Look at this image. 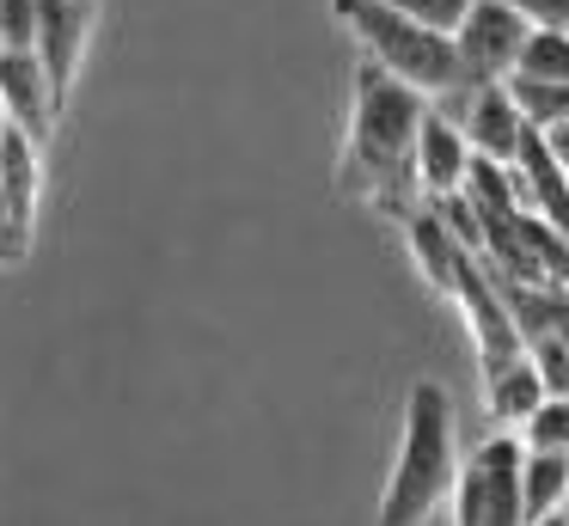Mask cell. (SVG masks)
I'll return each mask as SVG.
<instances>
[{"instance_id": "cell-1", "label": "cell", "mask_w": 569, "mask_h": 526, "mask_svg": "<svg viewBox=\"0 0 569 526\" xmlns=\"http://www.w3.org/2000/svg\"><path fill=\"white\" fill-rule=\"evenodd\" d=\"M422 110H429V98H417L405 80L380 73L373 61H356V80H349V129H343V147H337V190L349 202H368L392 220H405L422 202L417 178H410Z\"/></svg>"}, {"instance_id": "cell-2", "label": "cell", "mask_w": 569, "mask_h": 526, "mask_svg": "<svg viewBox=\"0 0 569 526\" xmlns=\"http://www.w3.org/2000/svg\"><path fill=\"white\" fill-rule=\"evenodd\" d=\"M459 477V447H453V398L435 379H417L405 398V428H398V459L380 489V520L373 526H422Z\"/></svg>"}, {"instance_id": "cell-3", "label": "cell", "mask_w": 569, "mask_h": 526, "mask_svg": "<svg viewBox=\"0 0 569 526\" xmlns=\"http://www.w3.org/2000/svg\"><path fill=\"white\" fill-rule=\"evenodd\" d=\"M331 12H337V24L356 37L361 61H373V68L392 73V80H405L417 98H429V105L447 110L471 92L466 73H459L453 37L422 31V24H410L405 12H392L386 0H331Z\"/></svg>"}, {"instance_id": "cell-4", "label": "cell", "mask_w": 569, "mask_h": 526, "mask_svg": "<svg viewBox=\"0 0 569 526\" xmlns=\"http://www.w3.org/2000/svg\"><path fill=\"white\" fill-rule=\"evenodd\" d=\"M453 526H527L520 502V440L483 435L453 477Z\"/></svg>"}, {"instance_id": "cell-5", "label": "cell", "mask_w": 569, "mask_h": 526, "mask_svg": "<svg viewBox=\"0 0 569 526\" xmlns=\"http://www.w3.org/2000/svg\"><path fill=\"white\" fill-rule=\"evenodd\" d=\"M38 208H43V147L7 129V141H0V264H19L31 251Z\"/></svg>"}, {"instance_id": "cell-6", "label": "cell", "mask_w": 569, "mask_h": 526, "mask_svg": "<svg viewBox=\"0 0 569 526\" xmlns=\"http://www.w3.org/2000/svg\"><path fill=\"white\" fill-rule=\"evenodd\" d=\"M532 24L520 19L515 7H502V0H471V12L459 19L453 31V56H459V73H466V86H496L515 73V56L520 43H527Z\"/></svg>"}, {"instance_id": "cell-7", "label": "cell", "mask_w": 569, "mask_h": 526, "mask_svg": "<svg viewBox=\"0 0 569 526\" xmlns=\"http://www.w3.org/2000/svg\"><path fill=\"white\" fill-rule=\"evenodd\" d=\"M92 24H99V0H38V61H43L56 110H68V98H74Z\"/></svg>"}, {"instance_id": "cell-8", "label": "cell", "mask_w": 569, "mask_h": 526, "mask_svg": "<svg viewBox=\"0 0 569 526\" xmlns=\"http://www.w3.org/2000/svg\"><path fill=\"white\" fill-rule=\"evenodd\" d=\"M441 110V105H435ZM447 117L459 122V135H466L471 159H490V166H515L520 153V135H527V117H520V105L508 98V86H471L466 98H459Z\"/></svg>"}, {"instance_id": "cell-9", "label": "cell", "mask_w": 569, "mask_h": 526, "mask_svg": "<svg viewBox=\"0 0 569 526\" xmlns=\"http://www.w3.org/2000/svg\"><path fill=\"white\" fill-rule=\"evenodd\" d=\"M466 171H471V147L459 135V122L447 110H422V129H417V153H410V178H417L422 202H447V196L466 190Z\"/></svg>"}, {"instance_id": "cell-10", "label": "cell", "mask_w": 569, "mask_h": 526, "mask_svg": "<svg viewBox=\"0 0 569 526\" xmlns=\"http://www.w3.org/2000/svg\"><path fill=\"white\" fill-rule=\"evenodd\" d=\"M0 110H7V122H13L26 141L50 147L62 110H56V98H50L38 49H7V56H0Z\"/></svg>"}, {"instance_id": "cell-11", "label": "cell", "mask_w": 569, "mask_h": 526, "mask_svg": "<svg viewBox=\"0 0 569 526\" xmlns=\"http://www.w3.org/2000/svg\"><path fill=\"white\" fill-rule=\"evenodd\" d=\"M398 227H405V245H410V257H417L422 281H429L435 294H447V300H453V281H459V269H466L471 251L453 239V227L441 220V208L417 202L405 220H398Z\"/></svg>"}, {"instance_id": "cell-12", "label": "cell", "mask_w": 569, "mask_h": 526, "mask_svg": "<svg viewBox=\"0 0 569 526\" xmlns=\"http://www.w3.org/2000/svg\"><path fill=\"white\" fill-rule=\"evenodd\" d=\"M539 404H545V386H539V374H532L527 355L508 361V367H496V374H483V410H490L496 435H520Z\"/></svg>"}, {"instance_id": "cell-13", "label": "cell", "mask_w": 569, "mask_h": 526, "mask_svg": "<svg viewBox=\"0 0 569 526\" xmlns=\"http://www.w3.org/2000/svg\"><path fill=\"white\" fill-rule=\"evenodd\" d=\"M520 502H527V526L545 514L569 508V453H527L520 447Z\"/></svg>"}, {"instance_id": "cell-14", "label": "cell", "mask_w": 569, "mask_h": 526, "mask_svg": "<svg viewBox=\"0 0 569 526\" xmlns=\"http://www.w3.org/2000/svg\"><path fill=\"white\" fill-rule=\"evenodd\" d=\"M508 80H532V86H569V31H527L515 56Z\"/></svg>"}, {"instance_id": "cell-15", "label": "cell", "mask_w": 569, "mask_h": 526, "mask_svg": "<svg viewBox=\"0 0 569 526\" xmlns=\"http://www.w3.org/2000/svg\"><path fill=\"white\" fill-rule=\"evenodd\" d=\"M515 440L527 453H569V398H545Z\"/></svg>"}, {"instance_id": "cell-16", "label": "cell", "mask_w": 569, "mask_h": 526, "mask_svg": "<svg viewBox=\"0 0 569 526\" xmlns=\"http://www.w3.org/2000/svg\"><path fill=\"white\" fill-rule=\"evenodd\" d=\"M508 98L520 105L527 129H551V122L569 117V86H532V80H502Z\"/></svg>"}, {"instance_id": "cell-17", "label": "cell", "mask_w": 569, "mask_h": 526, "mask_svg": "<svg viewBox=\"0 0 569 526\" xmlns=\"http://www.w3.org/2000/svg\"><path fill=\"white\" fill-rule=\"evenodd\" d=\"M392 12H405L410 24H422V31H441V37H453L459 31V19L471 12V0H386Z\"/></svg>"}, {"instance_id": "cell-18", "label": "cell", "mask_w": 569, "mask_h": 526, "mask_svg": "<svg viewBox=\"0 0 569 526\" xmlns=\"http://www.w3.org/2000/svg\"><path fill=\"white\" fill-rule=\"evenodd\" d=\"M38 49V0H0V56Z\"/></svg>"}, {"instance_id": "cell-19", "label": "cell", "mask_w": 569, "mask_h": 526, "mask_svg": "<svg viewBox=\"0 0 569 526\" xmlns=\"http://www.w3.org/2000/svg\"><path fill=\"white\" fill-rule=\"evenodd\" d=\"M502 7H515L532 31H569V0H502Z\"/></svg>"}, {"instance_id": "cell-20", "label": "cell", "mask_w": 569, "mask_h": 526, "mask_svg": "<svg viewBox=\"0 0 569 526\" xmlns=\"http://www.w3.org/2000/svg\"><path fill=\"white\" fill-rule=\"evenodd\" d=\"M545 135V147H551V159L563 166V178H569V117L563 122H551V129H539Z\"/></svg>"}, {"instance_id": "cell-21", "label": "cell", "mask_w": 569, "mask_h": 526, "mask_svg": "<svg viewBox=\"0 0 569 526\" xmlns=\"http://www.w3.org/2000/svg\"><path fill=\"white\" fill-rule=\"evenodd\" d=\"M532 526H569V508L563 514H545V520H532Z\"/></svg>"}, {"instance_id": "cell-22", "label": "cell", "mask_w": 569, "mask_h": 526, "mask_svg": "<svg viewBox=\"0 0 569 526\" xmlns=\"http://www.w3.org/2000/svg\"><path fill=\"white\" fill-rule=\"evenodd\" d=\"M7 129H13V122H7V110H0V141H7Z\"/></svg>"}, {"instance_id": "cell-23", "label": "cell", "mask_w": 569, "mask_h": 526, "mask_svg": "<svg viewBox=\"0 0 569 526\" xmlns=\"http://www.w3.org/2000/svg\"><path fill=\"white\" fill-rule=\"evenodd\" d=\"M563 245H569V220H563Z\"/></svg>"}, {"instance_id": "cell-24", "label": "cell", "mask_w": 569, "mask_h": 526, "mask_svg": "<svg viewBox=\"0 0 569 526\" xmlns=\"http://www.w3.org/2000/svg\"><path fill=\"white\" fill-rule=\"evenodd\" d=\"M563 349H569V330H563Z\"/></svg>"}]
</instances>
